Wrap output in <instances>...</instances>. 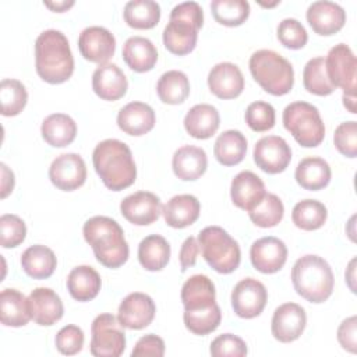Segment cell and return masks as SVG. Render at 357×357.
Segmentation results:
<instances>
[{"label": "cell", "instance_id": "ac0fdd59", "mask_svg": "<svg viewBox=\"0 0 357 357\" xmlns=\"http://www.w3.org/2000/svg\"><path fill=\"white\" fill-rule=\"evenodd\" d=\"M78 49L85 60L105 64L114 54L116 39L113 33L103 26H88L79 33Z\"/></svg>", "mask_w": 357, "mask_h": 357}, {"label": "cell", "instance_id": "f6af8a7d", "mask_svg": "<svg viewBox=\"0 0 357 357\" xmlns=\"http://www.w3.org/2000/svg\"><path fill=\"white\" fill-rule=\"evenodd\" d=\"M247 126L255 132H264L275 126L276 114L271 103L257 100L247 106L244 114Z\"/></svg>", "mask_w": 357, "mask_h": 357}, {"label": "cell", "instance_id": "603a6c76", "mask_svg": "<svg viewBox=\"0 0 357 357\" xmlns=\"http://www.w3.org/2000/svg\"><path fill=\"white\" fill-rule=\"evenodd\" d=\"M265 184L259 176L250 170H243L234 176L230 185V197L233 204L244 211H251L257 206L264 195Z\"/></svg>", "mask_w": 357, "mask_h": 357}, {"label": "cell", "instance_id": "816d5d0a", "mask_svg": "<svg viewBox=\"0 0 357 357\" xmlns=\"http://www.w3.org/2000/svg\"><path fill=\"white\" fill-rule=\"evenodd\" d=\"M165 354V342L162 337L148 333L142 336L134 346L131 356H153V357H162Z\"/></svg>", "mask_w": 357, "mask_h": 357}, {"label": "cell", "instance_id": "4fadbf2b", "mask_svg": "<svg viewBox=\"0 0 357 357\" xmlns=\"http://www.w3.org/2000/svg\"><path fill=\"white\" fill-rule=\"evenodd\" d=\"M49 178L61 191H74L86 180L84 159L74 152L59 155L49 167Z\"/></svg>", "mask_w": 357, "mask_h": 357}, {"label": "cell", "instance_id": "f35d334b", "mask_svg": "<svg viewBox=\"0 0 357 357\" xmlns=\"http://www.w3.org/2000/svg\"><path fill=\"white\" fill-rule=\"evenodd\" d=\"M328 218V211L326 206L317 201V199H303L298 201L293 211H291V220L293 223L305 231H312L318 230L319 227L324 226Z\"/></svg>", "mask_w": 357, "mask_h": 357}, {"label": "cell", "instance_id": "ffe728a7", "mask_svg": "<svg viewBox=\"0 0 357 357\" xmlns=\"http://www.w3.org/2000/svg\"><path fill=\"white\" fill-rule=\"evenodd\" d=\"M31 318L40 326H52L64 314L63 301L59 294L49 287H36L28 297Z\"/></svg>", "mask_w": 357, "mask_h": 357}, {"label": "cell", "instance_id": "2e32d148", "mask_svg": "<svg viewBox=\"0 0 357 357\" xmlns=\"http://www.w3.org/2000/svg\"><path fill=\"white\" fill-rule=\"evenodd\" d=\"M121 215L135 226H146L156 222L162 213L159 197L149 191H137L120 202Z\"/></svg>", "mask_w": 357, "mask_h": 357}, {"label": "cell", "instance_id": "6da1fadb", "mask_svg": "<svg viewBox=\"0 0 357 357\" xmlns=\"http://www.w3.org/2000/svg\"><path fill=\"white\" fill-rule=\"evenodd\" d=\"M95 172L112 191H121L134 184L137 167L127 144L109 138L100 141L92 153Z\"/></svg>", "mask_w": 357, "mask_h": 357}, {"label": "cell", "instance_id": "e0dca14e", "mask_svg": "<svg viewBox=\"0 0 357 357\" xmlns=\"http://www.w3.org/2000/svg\"><path fill=\"white\" fill-rule=\"evenodd\" d=\"M252 266L262 273H275L283 268L287 259L286 244L273 236L255 240L250 248Z\"/></svg>", "mask_w": 357, "mask_h": 357}, {"label": "cell", "instance_id": "8fae6325", "mask_svg": "<svg viewBox=\"0 0 357 357\" xmlns=\"http://www.w3.org/2000/svg\"><path fill=\"white\" fill-rule=\"evenodd\" d=\"M255 165L269 174H278L286 170L291 160L289 144L279 135H266L257 141L254 146Z\"/></svg>", "mask_w": 357, "mask_h": 357}, {"label": "cell", "instance_id": "d4e9b609", "mask_svg": "<svg viewBox=\"0 0 357 357\" xmlns=\"http://www.w3.org/2000/svg\"><path fill=\"white\" fill-rule=\"evenodd\" d=\"M180 297L184 305V311L209 308L216 304L215 284L205 275H192L184 282Z\"/></svg>", "mask_w": 357, "mask_h": 357}, {"label": "cell", "instance_id": "7dc6e473", "mask_svg": "<svg viewBox=\"0 0 357 357\" xmlns=\"http://www.w3.org/2000/svg\"><path fill=\"white\" fill-rule=\"evenodd\" d=\"M26 236L25 222L13 213L1 215L0 218V243L4 248L20 245Z\"/></svg>", "mask_w": 357, "mask_h": 357}, {"label": "cell", "instance_id": "7402d4cb", "mask_svg": "<svg viewBox=\"0 0 357 357\" xmlns=\"http://www.w3.org/2000/svg\"><path fill=\"white\" fill-rule=\"evenodd\" d=\"M126 74L114 63L99 64L92 74V89L103 100H119L127 92Z\"/></svg>", "mask_w": 357, "mask_h": 357}, {"label": "cell", "instance_id": "9c48e42d", "mask_svg": "<svg viewBox=\"0 0 357 357\" xmlns=\"http://www.w3.org/2000/svg\"><path fill=\"white\" fill-rule=\"evenodd\" d=\"M126 349V333L117 317L98 315L91 325V354L96 357H119Z\"/></svg>", "mask_w": 357, "mask_h": 357}, {"label": "cell", "instance_id": "5b68a950", "mask_svg": "<svg viewBox=\"0 0 357 357\" xmlns=\"http://www.w3.org/2000/svg\"><path fill=\"white\" fill-rule=\"evenodd\" d=\"M204 24V13L197 1H184L173 7L170 18L163 29L165 47L177 56L194 50L198 31Z\"/></svg>", "mask_w": 357, "mask_h": 357}, {"label": "cell", "instance_id": "44dd1931", "mask_svg": "<svg viewBox=\"0 0 357 357\" xmlns=\"http://www.w3.org/2000/svg\"><path fill=\"white\" fill-rule=\"evenodd\" d=\"M208 86L220 99H234L244 89V77L236 64L229 61L218 63L208 74Z\"/></svg>", "mask_w": 357, "mask_h": 357}, {"label": "cell", "instance_id": "ab89813d", "mask_svg": "<svg viewBox=\"0 0 357 357\" xmlns=\"http://www.w3.org/2000/svg\"><path fill=\"white\" fill-rule=\"evenodd\" d=\"M211 11L216 22L225 26H238L250 15V4L245 0H213Z\"/></svg>", "mask_w": 357, "mask_h": 357}, {"label": "cell", "instance_id": "e575fe53", "mask_svg": "<svg viewBox=\"0 0 357 357\" xmlns=\"http://www.w3.org/2000/svg\"><path fill=\"white\" fill-rule=\"evenodd\" d=\"M247 152V139L238 130H226L215 141L213 155L223 166L238 165Z\"/></svg>", "mask_w": 357, "mask_h": 357}, {"label": "cell", "instance_id": "9f6ffc18", "mask_svg": "<svg viewBox=\"0 0 357 357\" xmlns=\"http://www.w3.org/2000/svg\"><path fill=\"white\" fill-rule=\"evenodd\" d=\"M43 4L46 7H49L52 11H56V13H63V11H67L70 7L74 6V1H43Z\"/></svg>", "mask_w": 357, "mask_h": 357}, {"label": "cell", "instance_id": "9a60e30c", "mask_svg": "<svg viewBox=\"0 0 357 357\" xmlns=\"http://www.w3.org/2000/svg\"><path fill=\"white\" fill-rule=\"evenodd\" d=\"M305 325L307 315L304 308L296 303H284L275 310L271 331L276 340L290 343L301 336Z\"/></svg>", "mask_w": 357, "mask_h": 357}, {"label": "cell", "instance_id": "836d02e7", "mask_svg": "<svg viewBox=\"0 0 357 357\" xmlns=\"http://www.w3.org/2000/svg\"><path fill=\"white\" fill-rule=\"evenodd\" d=\"M21 266L32 279H47L53 275L57 266V259L49 247L35 244L22 252Z\"/></svg>", "mask_w": 357, "mask_h": 357}, {"label": "cell", "instance_id": "3957f363", "mask_svg": "<svg viewBox=\"0 0 357 357\" xmlns=\"http://www.w3.org/2000/svg\"><path fill=\"white\" fill-rule=\"evenodd\" d=\"M85 241L103 266L116 269L128 259L130 248L121 226L109 216L89 218L82 227Z\"/></svg>", "mask_w": 357, "mask_h": 357}, {"label": "cell", "instance_id": "d6986e66", "mask_svg": "<svg viewBox=\"0 0 357 357\" xmlns=\"http://www.w3.org/2000/svg\"><path fill=\"white\" fill-rule=\"evenodd\" d=\"M307 21L315 33L329 36L344 26L346 11L337 3L319 0L307 8Z\"/></svg>", "mask_w": 357, "mask_h": 357}, {"label": "cell", "instance_id": "1f68e13d", "mask_svg": "<svg viewBox=\"0 0 357 357\" xmlns=\"http://www.w3.org/2000/svg\"><path fill=\"white\" fill-rule=\"evenodd\" d=\"M0 319L6 326H25L31 318L28 298L15 289H4L0 293Z\"/></svg>", "mask_w": 357, "mask_h": 357}, {"label": "cell", "instance_id": "c3c4849f", "mask_svg": "<svg viewBox=\"0 0 357 357\" xmlns=\"http://www.w3.org/2000/svg\"><path fill=\"white\" fill-rule=\"evenodd\" d=\"M209 353L213 357H243L247 354V344L233 333H222L212 340Z\"/></svg>", "mask_w": 357, "mask_h": 357}, {"label": "cell", "instance_id": "cb8c5ba5", "mask_svg": "<svg viewBox=\"0 0 357 357\" xmlns=\"http://www.w3.org/2000/svg\"><path fill=\"white\" fill-rule=\"evenodd\" d=\"M156 121L153 109L144 102H130L123 106L117 114L119 128L134 137L149 132Z\"/></svg>", "mask_w": 357, "mask_h": 357}, {"label": "cell", "instance_id": "d6a6232c", "mask_svg": "<svg viewBox=\"0 0 357 357\" xmlns=\"http://www.w3.org/2000/svg\"><path fill=\"white\" fill-rule=\"evenodd\" d=\"M40 132L50 146L63 148L75 139L77 124L68 114L53 113L42 121Z\"/></svg>", "mask_w": 357, "mask_h": 357}, {"label": "cell", "instance_id": "bcb514c9", "mask_svg": "<svg viewBox=\"0 0 357 357\" xmlns=\"http://www.w3.org/2000/svg\"><path fill=\"white\" fill-rule=\"evenodd\" d=\"M276 35L279 42L289 49H301L308 40V33L304 25L296 18H284L279 22Z\"/></svg>", "mask_w": 357, "mask_h": 357}, {"label": "cell", "instance_id": "f546056e", "mask_svg": "<svg viewBox=\"0 0 357 357\" xmlns=\"http://www.w3.org/2000/svg\"><path fill=\"white\" fill-rule=\"evenodd\" d=\"M102 280L99 273L89 265H79L71 269L67 276V290L77 301H89L100 290Z\"/></svg>", "mask_w": 357, "mask_h": 357}, {"label": "cell", "instance_id": "484cf974", "mask_svg": "<svg viewBox=\"0 0 357 357\" xmlns=\"http://www.w3.org/2000/svg\"><path fill=\"white\" fill-rule=\"evenodd\" d=\"M201 212V204L191 194H178L172 197L162 208L165 222L174 229H183L197 222Z\"/></svg>", "mask_w": 357, "mask_h": 357}, {"label": "cell", "instance_id": "30bf717a", "mask_svg": "<svg viewBox=\"0 0 357 357\" xmlns=\"http://www.w3.org/2000/svg\"><path fill=\"white\" fill-rule=\"evenodd\" d=\"M325 70L331 84L343 92L356 93L357 60L346 43L335 45L326 54Z\"/></svg>", "mask_w": 357, "mask_h": 357}, {"label": "cell", "instance_id": "ee69618b", "mask_svg": "<svg viewBox=\"0 0 357 357\" xmlns=\"http://www.w3.org/2000/svg\"><path fill=\"white\" fill-rule=\"evenodd\" d=\"M185 328L194 335H208L213 332L222 321V312L218 304H213L209 308L198 311H184L183 314Z\"/></svg>", "mask_w": 357, "mask_h": 357}, {"label": "cell", "instance_id": "680465c9", "mask_svg": "<svg viewBox=\"0 0 357 357\" xmlns=\"http://www.w3.org/2000/svg\"><path fill=\"white\" fill-rule=\"evenodd\" d=\"M354 264H356V258H353L349 264V268H347V272H346V279H347V284L350 287V290L353 293H356V287H354Z\"/></svg>", "mask_w": 357, "mask_h": 357}, {"label": "cell", "instance_id": "4dcf8cb0", "mask_svg": "<svg viewBox=\"0 0 357 357\" xmlns=\"http://www.w3.org/2000/svg\"><path fill=\"white\" fill-rule=\"evenodd\" d=\"M331 167L326 160L318 156L304 158L296 167V181L304 190L318 191L325 188L331 181Z\"/></svg>", "mask_w": 357, "mask_h": 357}, {"label": "cell", "instance_id": "5bb4252c", "mask_svg": "<svg viewBox=\"0 0 357 357\" xmlns=\"http://www.w3.org/2000/svg\"><path fill=\"white\" fill-rule=\"evenodd\" d=\"M155 312L156 305L153 300L145 293L134 291L121 300L117 319L123 328L138 331L146 328L153 321Z\"/></svg>", "mask_w": 357, "mask_h": 357}, {"label": "cell", "instance_id": "74e56055", "mask_svg": "<svg viewBox=\"0 0 357 357\" xmlns=\"http://www.w3.org/2000/svg\"><path fill=\"white\" fill-rule=\"evenodd\" d=\"M159 99L167 105H180L190 95L188 77L178 70H169L163 73L156 84Z\"/></svg>", "mask_w": 357, "mask_h": 357}, {"label": "cell", "instance_id": "60d3db41", "mask_svg": "<svg viewBox=\"0 0 357 357\" xmlns=\"http://www.w3.org/2000/svg\"><path fill=\"white\" fill-rule=\"evenodd\" d=\"M303 84L310 93L318 96L331 95L336 89L326 75L324 57H314L307 61L303 70Z\"/></svg>", "mask_w": 357, "mask_h": 357}, {"label": "cell", "instance_id": "7bdbcfd3", "mask_svg": "<svg viewBox=\"0 0 357 357\" xmlns=\"http://www.w3.org/2000/svg\"><path fill=\"white\" fill-rule=\"evenodd\" d=\"M0 100L3 116H17L26 105L28 92L21 81L6 78L0 82Z\"/></svg>", "mask_w": 357, "mask_h": 357}, {"label": "cell", "instance_id": "4316f807", "mask_svg": "<svg viewBox=\"0 0 357 357\" xmlns=\"http://www.w3.org/2000/svg\"><path fill=\"white\" fill-rule=\"evenodd\" d=\"M174 174L184 181L199 178L208 167V158L202 148L194 145L180 146L172 159Z\"/></svg>", "mask_w": 357, "mask_h": 357}, {"label": "cell", "instance_id": "8992f818", "mask_svg": "<svg viewBox=\"0 0 357 357\" xmlns=\"http://www.w3.org/2000/svg\"><path fill=\"white\" fill-rule=\"evenodd\" d=\"M250 73L259 86L271 95L282 96L291 91L294 84V70L287 59L279 53L261 49L250 57Z\"/></svg>", "mask_w": 357, "mask_h": 357}, {"label": "cell", "instance_id": "52a82bcc", "mask_svg": "<svg viewBox=\"0 0 357 357\" xmlns=\"http://www.w3.org/2000/svg\"><path fill=\"white\" fill-rule=\"evenodd\" d=\"M204 259L219 273L234 272L241 261L238 243L220 226H208L198 234Z\"/></svg>", "mask_w": 357, "mask_h": 357}, {"label": "cell", "instance_id": "db71d44e", "mask_svg": "<svg viewBox=\"0 0 357 357\" xmlns=\"http://www.w3.org/2000/svg\"><path fill=\"white\" fill-rule=\"evenodd\" d=\"M199 252V244L198 240L192 236L187 237L181 245L178 259H180V268L181 272H185L188 268L194 266L197 262V257Z\"/></svg>", "mask_w": 357, "mask_h": 357}, {"label": "cell", "instance_id": "f1b7e54d", "mask_svg": "<svg viewBox=\"0 0 357 357\" xmlns=\"http://www.w3.org/2000/svg\"><path fill=\"white\" fill-rule=\"evenodd\" d=\"M123 60L137 73H145L155 67L158 50L155 45L144 36H131L123 45Z\"/></svg>", "mask_w": 357, "mask_h": 357}, {"label": "cell", "instance_id": "681fc988", "mask_svg": "<svg viewBox=\"0 0 357 357\" xmlns=\"http://www.w3.org/2000/svg\"><path fill=\"white\" fill-rule=\"evenodd\" d=\"M333 142L336 149L347 158L357 156V124L356 121L340 123L333 134Z\"/></svg>", "mask_w": 357, "mask_h": 357}, {"label": "cell", "instance_id": "7a4b0ae2", "mask_svg": "<svg viewBox=\"0 0 357 357\" xmlns=\"http://www.w3.org/2000/svg\"><path fill=\"white\" fill-rule=\"evenodd\" d=\"M35 68L49 84H63L74 73V57L61 31L46 29L35 40Z\"/></svg>", "mask_w": 357, "mask_h": 357}, {"label": "cell", "instance_id": "f907efd6", "mask_svg": "<svg viewBox=\"0 0 357 357\" xmlns=\"http://www.w3.org/2000/svg\"><path fill=\"white\" fill-rule=\"evenodd\" d=\"M84 332L77 325H66L56 335V349L66 356H74L82 350Z\"/></svg>", "mask_w": 357, "mask_h": 357}, {"label": "cell", "instance_id": "83f0119b", "mask_svg": "<svg viewBox=\"0 0 357 357\" xmlns=\"http://www.w3.org/2000/svg\"><path fill=\"white\" fill-rule=\"evenodd\" d=\"M220 116L215 106L199 103L192 106L184 117L185 131L197 139L211 138L219 128Z\"/></svg>", "mask_w": 357, "mask_h": 357}, {"label": "cell", "instance_id": "ba28073f", "mask_svg": "<svg viewBox=\"0 0 357 357\" xmlns=\"http://www.w3.org/2000/svg\"><path fill=\"white\" fill-rule=\"evenodd\" d=\"M283 126L304 148L318 146L325 137V126L318 109L307 102H293L283 110Z\"/></svg>", "mask_w": 357, "mask_h": 357}, {"label": "cell", "instance_id": "11a10c76", "mask_svg": "<svg viewBox=\"0 0 357 357\" xmlns=\"http://www.w3.org/2000/svg\"><path fill=\"white\" fill-rule=\"evenodd\" d=\"M1 169V198H6L14 188V173L6 163H0Z\"/></svg>", "mask_w": 357, "mask_h": 357}, {"label": "cell", "instance_id": "b9f144b4", "mask_svg": "<svg viewBox=\"0 0 357 357\" xmlns=\"http://www.w3.org/2000/svg\"><path fill=\"white\" fill-rule=\"evenodd\" d=\"M284 215V206L282 199L272 194L266 192L261 202L248 211V216L255 226L259 227H273L276 226Z\"/></svg>", "mask_w": 357, "mask_h": 357}, {"label": "cell", "instance_id": "6f0895ef", "mask_svg": "<svg viewBox=\"0 0 357 357\" xmlns=\"http://www.w3.org/2000/svg\"><path fill=\"white\" fill-rule=\"evenodd\" d=\"M343 106L350 112V113H356V93H350V92H343Z\"/></svg>", "mask_w": 357, "mask_h": 357}, {"label": "cell", "instance_id": "7c38bea8", "mask_svg": "<svg viewBox=\"0 0 357 357\" xmlns=\"http://www.w3.org/2000/svg\"><path fill=\"white\" fill-rule=\"evenodd\" d=\"M268 301L266 287L254 278L240 280L231 291V307L240 318L251 319L258 317Z\"/></svg>", "mask_w": 357, "mask_h": 357}, {"label": "cell", "instance_id": "277c9868", "mask_svg": "<svg viewBox=\"0 0 357 357\" xmlns=\"http://www.w3.org/2000/svg\"><path fill=\"white\" fill-rule=\"evenodd\" d=\"M291 282L298 296L310 303L319 304L331 297L335 278L329 264L322 257L307 254L294 262Z\"/></svg>", "mask_w": 357, "mask_h": 357}, {"label": "cell", "instance_id": "8d00e7d4", "mask_svg": "<svg viewBox=\"0 0 357 357\" xmlns=\"http://www.w3.org/2000/svg\"><path fill=\"white\" fill-rule=\"evenodd\" d=\"M124 21L135 29H151L160 20V6L153 0H131L123 11Z\"/></svg>", "mask_w": 357, "mask_h": 357}, {"label": "cell", "instance_id": "f5cc1de1", "mask_svg": "<svg viewBox=\"0 0 357 357\" xmlns=\"http://www.w3.org/2000/svg\"><path fill=\"white\" fill-rule=\"evenodd\" d=\"M337 340L340 346L350 351L356 353L357 346V318L356 315H351L342 321V324L337 328Z\"/></svg>", "mask_w": 357, "mask_h": 357}, {"label": "cell", "instance_id": "d590c367", "mask_svg": "<svg viewBox=\"0 0 357 357\" xmlns=\"http://www.w3.org/2000/svg\"><path fill=\"white\" fill-rule=\"evenodd\" d=\"M170 259V244L159 234H149L138 245V261L146 271H162Z\"/></svg>", "mask_w": 357, "mask_h": 357}]
</instances>
